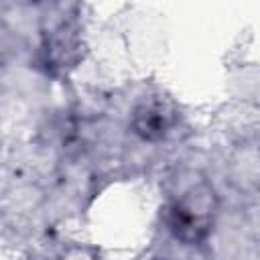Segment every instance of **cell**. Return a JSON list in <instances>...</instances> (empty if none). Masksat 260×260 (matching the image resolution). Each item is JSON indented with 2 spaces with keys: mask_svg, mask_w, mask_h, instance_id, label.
<instances>
[{
  "mask_svg": "<svg viewBox=\"0 0 260 260\" xmlns=\"http://www.w3.org/2000/svg\"><path fill=\"white\" fill-rule=\"evenodd\" d=\"M217 211V197L209 183L199 181L183 191L167 213L171 234L185 244H199L211 232Z\"/></svg>",
  "mask_w": 260,
  "mask_h": 260,
  "instance_id": "1",
  "label": "cell"
},
{
  "mask_svg": "<svg viewBox=\"0 0 260 260\" xmlns=\"http://www.w3.org/2000/svg\"><path fill=\"white\" fill-rule=\"evenodd\" d=\"M177 122V112L165 100L142 102L134 110L132 126L144 140H162Z\"/></svg>",
  "mask_w": 260,
  "mask_h": 260,
  "instance_id": "2",
  "label": "cell"
}]
</instances>
